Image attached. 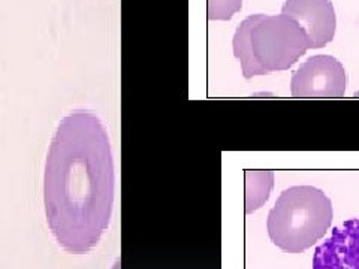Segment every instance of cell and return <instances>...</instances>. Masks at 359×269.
<instances>
[{
	"label": "cell",
	"mask_w": 359,
	"mask_h": 269,
	"mask_svg": "<svg viewBox=\"0 0 359 269\" xmlns=\"http://www.w3.org/2000/svg\"><path fill=\"white\" fill-rule=\"evenodd\" d=\"M116 195L108 130L76 109L55 129L45 160L43 207L54 240L71 254L92 251L107 232Z\"/></svg>",
	"instance_id": "cell-1"
},
{
	"label": "cell",
	"mask_w": 359,
	"mask_h": 269,
	"mask_svg": "<svg viewBox=\"0 0 359 269\" xmlns=\"http://www.w3.org/2000/svg\"><path fill=\"white\" fill-rule=\"evenodd\" d=\"M332 223V204L320 188L294 186L283 190L266 220L271 241L286 253L309 250Z\"/></svg>",
	"instance_id": "cell-2"
},
{
	"label": "cell",
	"mask_w": 359,
	"mask_h": 269,
	"mask_svg": "<svg viewBox=\"0 0 359 269\" xmlns=\"http://www.w3.org/2000/svg\"><path fill=\"white\" fill-rule=\"evenodd\" d=\"M255 60L264 72L286 71L310 47L307 33L287 15H262L250 33Z\"/></svg>",
	"instance_id": "cell-3"
},
{
	"label": "cell",
	"mask_w": 359,
	"mask_h": 269,
	"mask_svg": "<svg viewBox=\"0 0 359 269\" xmlns=\"http://www.w3.org/2000/svg\"><path fill=\"white\" fill-rule=\"evenodd\" d=\"M347 75L332 55H313L292 76L290 92L295 97H343Z\"/></svg>",
	"instance_id": "cell-4"
},
{
	"label": "cell",
	"mask_w": 359,
	"mask_h": 269,
	"mask_svg": "<svg viewBox=\"0 0 359 269\" xmlns=\"http://www.w3.org/2000/svg\"><path fill=\"white\" fill-rule=\"evenodd\" d=\"M282 14L304 29L311 48H323L334 39L337 17L330 0H286Z\"/></svg>",
	"instance_id": "cell-5"
},
{
	"label": "cell",
	"mask_w": 359,
	"mask_h": 269,
	"mask_svg": "<svg viewBox=\"0 0 359 269\" xmlns=\"http://www.w3.org/2000/svg\"><path fill=\"white\" fill-rule=\"evenodd\" d=\"M313 269H359V219L332 229L314 251Z\"/></svg>",
	"instance_id": "cell-6"
},
{
	"label": "cell",
	"mask_w": 359,
	"mask_h": 269,
	"mask_svg": "<svg viewBox=\"0 0 359 269\" xmlns=\"http://www.w3.org/2000/svg\"><path fill=\"white\" fill-rule=\"evenodd\" d=\"M261 17H262V14H255V15H250L245 20H243L237 32H235L233 41H232L233 55L238 59V62L241 64V72H243L244 78H247V80H250V78L257 76V75H266L262 67L255 60L252 39H250L252 29L255 27L256 22L261 20Z\"/></svg>",
	"instance_id": "cell-7"
},
{
	"label": "cell",
	"mask_w": 359,
	"mask_h": 269,
	"mask_svg": "<svg viewBox=\"0 0 359 269\" xmlns=\"http://www.w3.org/2000/svg\"><path fill=\"white\" fill-rule=\"evenodd\" d=\"M274 186L273 171H245V212L252 214L269 198Z\"/></svg>",
	"instance_id": "cell-8"
},
{
	"label": "cell",
	"mask_w": 359,
	"mask_h": 269,
	"mask_svg": "<svg viewBox=\"0 0 359 269\" xmlns=\"http://www.w3.org/2000/svg\"><path fill=\"white\" fill-rule=\"evenodd\" d=\"M243 0H207L208 20L229 21L241 11Z\"/></svg>",
	"instance_id": "cell-9"
},
{
	"label": "cell",
	"mask_w": 359,
	"mask_h": 269,
	"mask_svg": "<svg viewBox=\"0 0 359 269\" xmlns=\"http://www.w3.org/2000/svg\"><path fill=\"white\" fill-rule=\"evenodd\" d=\"M355 97H359V90H358V92L355 93Z\"/></svg>",
	"instance_id": "cell-10"
}]
</instances>
